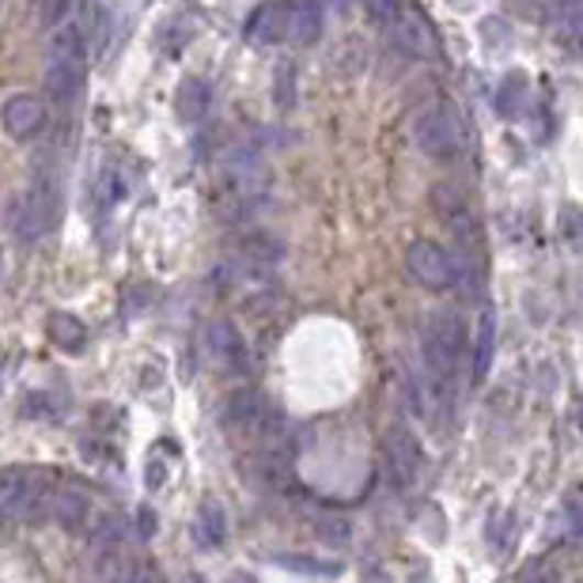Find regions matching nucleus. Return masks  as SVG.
<instances>
[{
	"mask_svg": "<svg viewBox=\"0 0 583 583\" xmlns=\"http://www.w3.org/2000/svg\"><path fill=\"white\" fill-rule=\"evenodd\" d=\"M57 205H62V197H57L54 183L42 178L23 197H12V205H8V231L20 243H34V239H42L57 224Z\"/></svg>",
	"mask_w": 583,
	"mask_h": 583,
	"instance_id": "nucleus-1",
	"label": "nucleus"
},
{
	"mask_svg": "<svg viewBox=\"0 0 583 583\" xmlns=\"http://www.w3.org/2000/svg\"><path fill=\"white\" fill-rule=\"evenodd\" d=\"M414 141L425 156L432 160H454L462 152V122L451 107H428L414 122Z\"/></svg>",
	"mask_w": 583,
	"mask_h": 583,
	"instance_id": "nucleus-2",
	"label": "nucleus"
},
{
	"mask_svg": "<svg viewBox=\"0 0 583 583\" xmlns=\"http://www.w3.org/2000/svg\"><path fill=\"white\" fill-rule=\"evenodd\" d=\"M428 201H432L436 220H440V224L448 228L454 239H459L462 251L474 254V258H477V220H474V212H470L466 197L454 190V186L440 183V186H432Z\"/></svg>",
	"mask_w": 583,
	"mask_h": 583,
	"instance_id": "nucleus-3",
	"label": "nucleus"
},
{
	"mask_svg": "<svg viewBox=\"0 0 583 583\" xmlns=\"http://www.w3.org/2000/svg\"><path fill=\"white\" fill-rule=\"evenodd\" d=\"M406 270L409 277L417 280L421 288H451L454 285V258L448 251H443L440 243H432V239H417V243H409L406 251Z\"/></svg>",
	"mask_w": 583,
	"mask_h": 583,
	"instance_id": "nucleus-4",
	"label": "nucleus"
},
{
	"mask_svg": "<svg viewBox=\"0 0 583 583\" xmlns=\"http://www.w3.org/2000/svg\"><path fill=\"white\" fill-rule=\"evenodd\" d=\"M296 15H299V4H292V0H270V4H262L258 12L251 15L246 34H251L254 42H262V46L296 42Z\"/></svg>",
	"mask_w": 583,
	"mask_h": 583,
	"instance_id": "nucleus-5",
	"label": "nucleus"
},
{
	"mask_svg": "<svg viewBox=\"0 0 583 583\" xmlns=\"http://www.w3.org/2000/svg\"><path fill=\"white\" fill-rule=\"evenodd\" d=\"M391 42H394V50L406 57H432L436 50H440L432 23H428L421 12H414V8H409V12H398V20L391 23Z\"/></svg>",
	"mask_w": 583,
	"mask_h": 583,
	"instance_id": "nucleus-6",
	"label": "nucleus"
},
{
	"mask_svg": "<svg viewBox=\"0 0 583 583\" xmlns=\"http://www.w3.org/2000/svg\"><path fill=\"white\" fill-rule=\"evenodd\" d=\"M84 76H88V57H50L46 91L54 96V102L68 107L84 91Z\"/></svg>",
	"mask_w": 583,
	"mask_h": 583,
	"instance_id": "nucleus-7",
	"label": "nucleus"
},
{
	"mask_svg": "<svg viewBox=\"0 0 583 583\" xmlns=\"http://www.w3.org/2000/svg\"><path fill=\"white\" fill-rule=\"evenodd\" d=\"M205 349H209L212 364L224 367V372H243L246 367V341L231 322H212L209 333H205Z\"/></svg>",
	"mask_w": 583,
	"mask_h": 583,
	"instance_id": "nucleus-8",
	"label": "nucleus"
},
{
	"mask_svg": "<svg viewBox=\"0 0 583 583\" xmlns=\"http://www.w3.org/2000/svg\"><path fill=\"white\" fill-rule=\"evenodd\" d=\"M0 118H4L8 136L31 141V136L42 133V125H46V102L38 96H12L4 102V110H0Z\"/></svg>",
	"mask_w": 583,
	"mask_h": 583,
	"instance_id": "nucleus-9",
	"label": "nucleus"
},
{
	"mask_svg": "<svg viewBox=\"0 0 583 583\" xmlns=\"http://www.w3.org/2000/svg\"><path fill=\"white\" fill-rule=\"evenodd\" d=\"M387 466H391V482L394 485H414L417 474H421V448L417 440L406 432V428H394L387 440Z\"/></svg>",
	"mask_w": 583,
	"mask_h": 583,
	"instance_id": "nucleus-10",
	"label": "nucleus"
},
{
	"mask_svg": "<svg viewBox=\"0 0 583 583\" xmlns=\"http://www.w3.org/2000/svg\"><path fill=\"white\" fill-rule=\"evenodd\" d=\"M209 102H212L209 84L197 80V76L183 80V88H178V96H175V114H178V122H186V125L201 122V118L209 114Z\"/></svg>",
	"mask_w": 583,
	"mask_h": 583,
	"instance_id": "nucleus-11",
	"label": "nucleus"
},
{
	"mask_svg": "<svg viewBox=\"0 0 583 583\" xmlns=\"http://www.w3.org/2000/svg\"><path fill=\"white\" fill-rule=\"evenodd\" d=\"M493 353H496V311L485 307L477 315V333H474V383H485L488 367H493Z\"/></svg>",
	"mask_w": 583,
	"mask_h": 583,
	"instance_id": "nucleus-12",
	"label": "nucleus"
},
{
	"mask_svg": "<svg viewBox=\"0 0 583 583\" xmlns=\"http://www.w3.org/2000/svg\"><path fill=\"white\" fill-rule=\"evenodd\" d=\"M50 338H54V345H62L65 353H80L84 345H88V326H84L76 315H50Z\"/></svg>",
	"mask_w": 583,
	"mask_h": 583,
	"instance_id": "nucleus-13",
	"label": "nucleus"
},
{
	"mask_svg": "<svg viewBox=\"0 0 583 583\" xmlns=\"http://www.w3.org/2000/svg\"><path fill=\"white\" fill-rule=\"evenodd\" d=\"M88 512H91V504L84 493H76V488H62V493H57L54 519L62 522V530H80L84 522H88Z\"/></svg>",
	"mask_w": 583,
	"mask_h": 583,
	"instance_id": "nucleus-14",
	"label": "nucleus"
},
{
	"mask_svg": "<svg viewBox=\"0 0 583 583\" xmlns=\"http://www.w3.org/2000/svg\"><path fill=\"white\" fill-rule=\"evenodd\" d=\"M527 102H530V84H527V76L512 73L508 80L501 84V91H496V110H501L504 118H519L522 110H527Z\"/></svg>",
	"mask_w": 583,
	"mask_h": 583,
	"instance_id": "nucleus-15",
	"label": "nucleus"
},
{
	"mask_svg": "<svg viewBox=\"0 0 583 583\" xmlns=\"http://www.w3.org/2000/svg\"><path fill=\"white\" fill-rule=\"evenodd\" d=\"M197 538H201V546L224 542V508H220V504H205V508L197 512Z\"/></svg>",
	"mask_w": 583,
	"mask_h": 583,
	"instance_id": "nucleus-16",
	"label": "nucleus"
},
{
	"mask_svg": "<svg viewBox=\"0 0 583 583\" xmlns=\"http://www.w3.org/2000/svg\"><path fill=\"white\" fill-rule=\"evenodd\" d=\"M322 34V12L315 0H299V15H296V42L299 46H311Z\"/></svg>",
	"mask_w": 583,
	"mask_h": 583,
	"instance_id": "nucleus-17",
	"label": "nucleus"
},
{
	"mask_svg": "<svg viewBox=\"0 0 583 583\" xmlns=\"http://www.w3.org/2000/svg\"><path fill=\"white\" fill-rule=\"evenodd\" d=\"M125 178L118 175V170H102V175L96 178V205L102 212H110L114 205H122V197H125Z\"/></svg>",
	"mask_w": 583,
	"mask_h": 583,
	"instance_id": "nucleus-18",
	"label": "nucleus"
},
{
	"mask_svg": "<svg viewBox=\"0 0 583 583\" xmlns=\"http://www.w3.org/2000/svg\"><path fill=\"white\" fill-rule=\"evenodd\" d=\"M68 8H73V0H38V15H42V23H50V28L65 23Z\"/></svg>",
	"mask_w": 583,
	"mask_h": 583,
	"instance_id": "nucleus-19",
	"label": "nucleus"
},
{
	"mask_svg": "<svg viewBox=\"0 0 583 583\" xmlns=\"http://www.w3.org/2000/svg\"><path fill=\"white\" fill-rule=\"evenodd\" d=\"M564 516H569L572 535H583V488H580V493H572L569 501H564Z\"/></svg>",
	"mask_w": 583,
	"mask_h": 583,
	"instance_id": "nucleus-20",
	"label": "nucleus"
},
{
	"mask_svg": "<svg viewBox=\"0 0 583 583\" xmlns=\"http://www.w3.org/2000/svg\"><path fill=\"white\" fill-rule=\"evenodd\" d=\"M114 583H152V576L144 569H125V572H118Z\"/></svg>",
	"mask_w": 583,
	"mask_h": 583,
	"instance_id": "nucleus-21",
	"label": "nucleus"
},
{
	"mask_svg": "<svg viewBox=\"0 0 583 583\" xmlns=\"http://www.w3.org/2000/svg\"><path fill=\"white\" fill-rule=\"evenodd\" d=\"M141 527H144V530H141L144 538H148V535H156V516H148V508L141 512Z\"/></svg>",
	"mask_w": 583,
	"mask_h": 583,
	"instance_id": "nucleus-22",
	"label": "nucleus"
},
{
	"mask_svg": "<svg viewBox=\"0 0 583 583\" xmlns=\"http://www.w3.org/2000/svg\"><path fill=\"white\" fill-rule=\"evenodd\" d=\"M228 583H258V580H254L251 572H235V576H231Z\"/></svg>",
	"mask_w": 583,
	"mask_h": 583,
	"instance_id": "nucleus-23",
	"label": "nucleus"
},
{
	"mask_svg": "<svg viewBox=\"0 0 583 583\" xmlns=\"http://www.w3.org/2000/svg\"><path fill=\"white\" fill-rule=\"evenodd\" d=\"M451 4H454V8H474L477 0H451Z\"/></svg>",
	"mask_w": 583,
	"mask_h": 583,
	"instance_id": "nucleus-24",
	"label": "nucleus"
},
{
	"mask_svg": "<svg viewBox=\"0 0 583 583\" xmlns=\"http://www.w3.org/2000/svg\"><path fill=\"white\" fill-rule=\"evenodd\" d=\"M183 583H205V580H201V576H186Z\"/></svg>",
	"mask_w": 583,
	"mask_h": 583,
	"instance_id": "nucleus-25",
	"label": "nucleus"
},
{
	"mask_svg": "<svg viewBox=\"0 0 583 583\" xmlns=\"http://www.w3.org/2000/svg\"><path fill=\"white\" fill-rule=\"evenodd\" d=\"M580 428H583V409H580Z\"/></svg>",
	"mask_w": 583,
	"mask_h": 583,
	"instance_id": "nucleus-26",
	"label": "nucleus"
}]
</instances>
